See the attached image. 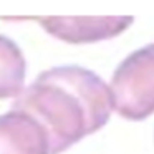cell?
Wrapping results in <instances>:
<instances>
[{
	"label": "cell",
	"mask_w": 154,
	"mask_h": 154,
	"mask_svg": "<svg viewBox=\"0 0 154 154\" xmlns=\"http://www.w3.org/2000/svg\"><path fill=\"white\" fill-rule=\"evenodd\" d=\"M32 20L40 23L51 37L66 43H93L109 40L129 28L134 17H0V20Z\"/></svg>",
	"instance_id": "cell-3"
},
{
	"label": "cell",
	"mask_w": 154,
	"mask_h": 154,
	"mask_svg": "<svg viewBox=\"0 0 154 154\" xmlns=\"http://www.w3.org/2000/svg\"><path fill=\"white\" fill-rule=\"evenodd\" d=\"M0 154H50V141L33 118L12 109L0 114Z\"/></svg>",
	"instance_id": "cell-4"
},
{
	"label": "cell",
	"mask_w": 154,
	"mask_h": 154,
	"mask_svg": "<svg viewBox=\"0 0 154 154\" xmlns=\"http://www.w3.org/2000/svg\"><path fill=\"white\" fill-rule=\"evenodd\" d=\"M12 109L33 118L47 133L50 154H61L108 123L113 100L109 85L94 71L63 65L38 75Z\"/></svg>",
	"instance_id": "cell-1"
},
{
	"label": "cell",
	"mask_w": 154,
	"mask_h": 154,
	"mask_svg": "<svg viewBox=\"0 0 154 154\" xmlns=\"http://www.w3.org/2000/svg\"><path fill=\"white\" fill-rule=\"evenodd\" d=\"M113 109L129 121L154 114V43L134 50L114 71L109 83Z\"/></svg>",
	"instance_id": "cell-2"
},
{
	"label": "cell",
	"mask_w": 154,
	"mask_h": 154,
	"mask_svg": "<svg viewBox=\"0 0 154 154\" xmlns=\"http://www.w3.org/2000/svg\"><path fill=\"white\" fill-rule=\"evenodd\" d=\"M27 61L20 47L0 35V100L17 98L23 91Z\"/></svg>",
	"instance_id": "cell-5"
}]
</instances>
